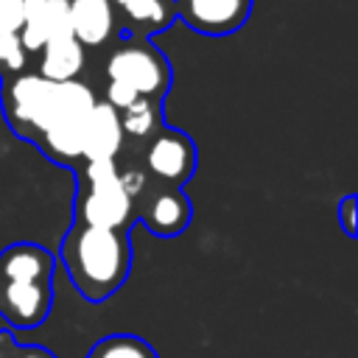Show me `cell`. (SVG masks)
<instances>
[{
    "mask_svg": "<svg viewBox=\"0 0 358 358\" xmlns=\"http://www.w3.org/2000/svg\"><path fill=\"white\" fill-rule=\"evenodd\" d=\"M59 257L76 291L87 302L98 305L126 282L131 268V243L123 229L73 224L62 238Z\"/></svg>",
    "mask_w": 358,
    "mask_h": 358,
    "instance_id": "6da1fadb",
    "label": "cell"
},
{
    "mask_svg": "<svg viewBox=\"0 0 358 358\" xmlns=\"http://www.w3.org/2000/svg\"><path fill=\"white\" fill-rule=\"evenodd\" d=\"M76 224L98 229H123L134 221V199L120 182V165L115 159L76 162Z\"/></svg>",
    "mask_w": 358,
    "mask_h": 358,
    "instance_id": "7a4b0ae2",
    "label": "cell"
},
{
    "mask_svg": "<svg viewBox=\"0 0 358 358\" xmlns=\"http://www.w3.org/2000/svg\"><path fill=\"white\" fill-rule=\"evenodd\" d=\"M106 78L126 87L137 98L162 103V98L171 87V62L148 39L129 36L112 50V56L106 62Z\"/></svg>",
    "mask_w": 358,
    "mask_h": 358,
    "instance_id": "3957f363",
    "label": "cell"
},
{
    "mask_svg": "<svg viewBox=\"0 0 358 358\" xmlns=\"http://www.w3.org/2000/svg\"><path fill=\"white\" fill-rule=\"evenodd\" d=\"M53 81H45L39 73H17L11 78H0V103L6 123L14 134L25 140H36L50 106Z\"/></svg>",
    "mask_w": 358,
    "mask_h": 358,
    "instance_id": "277c9868",
    "label": "cell"
},
{
    "mask_svg": "<svg viewBox=\"0 0 358 358\" xmlns=\"http://www.w3.org/2000/svg\"><path fill=\"white\" fill-rule=\"evenodd\" d=\"M143 165L159 187L182 190L196 171V145L179 129H157L143 148Z\"/></svg>",
    "mask_w": 358,
    "mask_h": 358,
    "instance_id": "5b68a950",
    "label": "cell"
},
{
    "mask_svg": "<svg viewBox=\"0 0 358 358\" xmlns=\"http://www.w3.org/2000/svg\"><path fill=\"white\" fill-rule=\"evenodd\" d=\"M53 308V274L0 277V316L14 330H36Z\"/></svg>",
    "mask_w": 358,
    "mask_h": 358,
    "instance_id": "8992f818",
    "label": "cell"
},
{
    "mask_svg": "<svg viewBox=\"0 0 358 358\" xmlns=\"http://www.w3.org/2000/svg\"><path fill=\"white\" fill-rule=\"evenodd\" d=\"M134 218L143 221L157 238H176L187 229L193 218V204L185 190L154 185L134 199Z\"/></svg>",
    "mask_w": 358,
    "mask_h": 358,
    "instance_id": "52a82bcc",
    "label": "cell"
},
{
    "mask_svg": "<svg viewBox=\"0 0 358 358\" xmlns=\"http://www.w3.org/2000/svg\"><path fill=\"white\" fill-rule=\"evenodd\" d=\"M173 11L196 34L229 36L246 25L252 0H173Z\"/></svg>",
    "mask_w": 358,
    "mask_h": 358,
    "instance_id": "ba28073f",
    "label": "cell"
},
{
    "mask_svg": "<svg viewBox=\"0 0 358 358\" xmlns=\"http://www.w3.org/2000/svg\"><path fill=\"white\" fill-rule=\"evenodd\" d=\"M20 42L28 53H39L42 45L70 36V0H22Z\"/></svg>",
    "mask_w": 358,
    "mask_h": 358,
    "instance_id": "9c48e42d",
    "label": "cell"
},
{
    "mask_svg": "<svg viewBox=\"0 0 358 358\" xmlns=\"http://www.w3.org/2000/svg\"><path fill=\"white\" fill-rule=\"evenodd\" d=\"M123 143L126 137H123L117 112L106 101H95V106L90 109L84 120V131H81V159L84 162L117 159V154L123 151Z\"/></svg>",
    "mask_w": 358,
    "mask_h": 358,
    "instance_id": "30bf717a",
    "label": "cell"
},
{
    "mask_svg": "<svg viewBox=\"0 0 358 358\" xmlns=\"http://www.w3.org/2000/svg\"><path fill=\"white\" fill-rule=\"evenodd\" d=\"M117 20L112 0H70V36L84 48H98L112 39Z\"/></svg>",
    "mask_w": 358,
    "mask_h": 358,
    "instance_id": "8fae6325",
    "label": "cell"
},
{
    "mask_svg": "<svg viewBox=\"0 0 358 358\" xmlns=\"http://www.w3.org/2000/svg\"><path fill=\"white\" fill-rule=\"evenodd\" d=\"M115 20L123 22V28L140 39L154 36L165 31L173 20V0H112Z\"/></svg>",
    "mask_w": 358,
    "mask_h": 358,
    "instance_id": "7c38bea8",
    "label": "cell"
},
{
    "mask_svg": "<svg viewBox=\"0 0 358 358\" xmlns=\"http://www.w3.org/2000/svg\"><path fill=\"white\" fill-rule=\"evenodd\" d=\"M84 62H87L84 45L73 36H59V39L42 45V50H39V76L45 81H53V84L73 81L84 70Z\"/></svg>",
    "mask_w": 358,
    "mask_h": 358,
    "instance_id": "4fadbf2b",
    "label": "cell"
},
{
    "mask_svg": "<svg viewBox=\"0 0 358 358\" xmlns=\"http://www.w3.org/2000/svg\"><path fill=\"white\" fill-rule=\"evenodd\" d=\"M117 117H120L123 137L148 140L157 129H162V103L159 101H148V98H137L126 109H120Z\"/></svg>",
    "mask_w": 358,
    "mask_h": 358,
    "instance_id": "5bb4252c",
    "label": "cell"
},
{
    "mask_svg": "<svg viewBox=\"0 0 358 358\" xmlns=\"http://www.w3.org/2000/svg\"><path fill=\"white\" fill-rule=\"evenodd\" d=\"M87 358H159L157 350L143 341L140 336H131V333H115V336H103L98 338Z\"/></svg>",
    "mask_w": 358,
    "mask_h": 358,
    "instance_id": "9a60e30c",
    "label": "cell"
},
{
    "mask_svg": "<svg viewBox=\"0 0 358 358\" xmlns=\"http://www.w3.org/2000/svg\"><path fill=\"white\" fill-rule=\"evenodd\" d=\"M28 62V50L22 48L17 34H3L0 36V78H11L22 73Z\"/></svg>",
    "mask_w": 358,
    "mask_h": 358,
    "instance_id": "2e32d148",
    "label": "cell"
},
{
    "mask_svg": "<svg viewBox=\"0 0 358 358\" xmlns=\"http://www.w3.org/2000/svg\"><path fill=\"white\" fill-rule=\"evenodd\" d=\"M0 358H59L42 344H22L11 330H0Z\"/></svg>",
    "mask_w": 358,
    "mask_h": 358,
    "instance_id": "e0dca14e",
    "label": "cell"
},
{
    "mask_svg": "<svg viewBox=\"0 0 358 358\" xmlns=\"http://www.w3.org/2000/svg\"><path fill=\"white\" fill-rule=\"evenodd\" d=\"M22 25V0H0V36L20 34Z\"/></svg>",
    "mask_w": 358,
    "mask_h": 358,
    "instance_id": "ac0fdd59",
    "label": "cell"
},
{
    "mask_svg": "<svg viewBox=\"0 0 358 358\" xmlns=\"http://www.w3.org/2000/svg\"><path fill=\"white\" fill-rule=\"evenodd\" d=\"M355 204H358V199L352 193L338 201V224L347 238H355Z\"/></svg>",
    "mask_w": 358,
    "mask_h": 358,
    "instance_id": "d6986e66",
    "label": "cell"
}]
</instances>
